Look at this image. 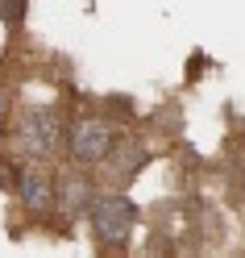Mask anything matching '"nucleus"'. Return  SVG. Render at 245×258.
I'll return each instance as SVG.
<instances>
[{
  "mask_svg": "<svg viewBox=\"0 0 245 258\" xmlns=\"http://www.w3.org/2000/svg\"><path fill=\"white\" fill-rule=\"evenodd\" d=\"M92 229L100 241H129V229H133V204L121 191H104V196H92L88 204Z\"/></svg>",
  "mask_w": 245,
  "mask_h": 258,
  "instance_id": "1",
  "label": "nucleus"
},
{
  "mask_svg": "<svg viewBox=\"0 0 245 258\" xmlns=\"http://www.w3.org/2000/svg\"><path fill=\"white\" fill-rule=\"evenodd\" d=\"M112 142H117V134H112L104 121H79L71 129V154L79 163H104Z\"/></svg>",
  "mask_w": 245,
  "mask_h": 258,
  "instance_id": "2",
  "label": "nucleus"
},
{
  "mask_svg": "<svg viewBox=\"0 0 245 258\" xmlns=\"http://www.w3.org/2000/svg\"><path fill=\"white\" fill-rule=\"evenodd\" d=\"M0 13H5V21L17 25V21L25 17V0H0Z\"/></svg>",
  "mask_w": 245,
  "mask_h": 258,
  "instance_id": "3",
  "label": "nucleus"
}]
</instances>
